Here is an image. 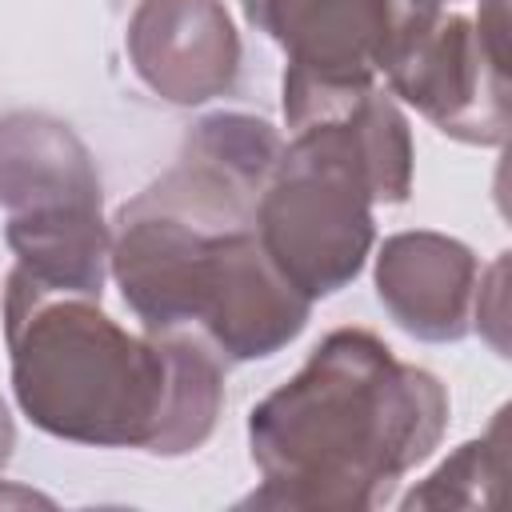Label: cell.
Instances as JSON below:
<instances>
[{"label":"cell","instance_id":"obj_1","mask_svg":"<svg viewBox=\"0 0 512 512\" xmlns=\"http://www.w3.org/2000/svg\"><path fill=\"white\" fill-rule=\"evenodd\" d=\"M84 292H56L28 272L8 288V340L24 412L68 440L196 448L220 404V372L200 344L156 332L132 340Z\"/></svg>","mask_w":512,"mask_h":512},{"label":"cell","instance_id":"obj_7","mask_svg":"<svg viewBox=\"0 0 512 512\" xmlns=\"http://www.w3.org/2000/svg\"><path fill=\"white\" fill-rule=\"evenodd\" d=\"M392 264L408 268L412 276H420V284H444L456 280V272L468 268L464 252L432 240V236H400L388 244L384 252ZM400 324L420 332V336H456L460 332V296L456 292H440V288H420V296H412L400 312Z\"/></svg>","mask_w":512,"mask_h":512},{"label":"cell","instance_id":"obj_6","mask_svg":"<svg viewBox=\"0 0 512 512\" xmlns=\"http://www.w3.org/2000/svg\"><path fill=\"white\" fill-rule=\"evenodd\" d=\"M132 52L144 80L180 104L208 100L236 72V36L216 0L204 4L192 36H172L148 8H140L132 24Z\"/></svg>","mask_w":512,"mask_h":512},{"label":"cell","instance_id":"obj_2","mask_svg":"<svg viewBox=\"0 0 512 512\" xmlns=\"http://www.w3.org/2000/svg\"><path fill=\"white\" fill-rule=\"evenodd\" d=\"M444 424L432 376L404 368L368 332L328 336L308 368L252 412L260 504L368 508L428 456Z\"/></svg>","mask_w":512,"mask_h":512},{"label":"cell","instance_id":"obj_4","mask_svg":"<svg viewBox=\"0 0 512 512\" xmlns=\"http://www.w3.org/2000/svg\"><path fill=\"white\" fill-rule=\"evenodd\" d=\"M0 200L20 208L8 240L36 284L100 296V188L84 148L44 116L0 124Z\"/></svg>","mask_w":512,"mask_h":512},{"label":"cell","instance_id":"obj_3","mask_svg":"<svg viewBox=\"0 0 512 512\" xmlns=\"http://www.w3.org/2000/svg\"><path fill=\"white\" fill-rule=\"evenodd\" d=\"M248 208L228 200L200 224L156 184L120 212L116 276L152 332L196 320L232 356H268L300 332L308 296L268 260Z\"/></svg>","mask_w":512,"mask_h":512},{"label":"cell","instance_id":"obj_8","mask_svg":"<svg viewBox=\"0 0 512 512\" xmlns=\"http://www.w3.org/2000/svg\"><path fill=\"white\" fill-rule=\"evenodd\" d=\"M8 448H12V428H8V416H4V404H0V464L8 460Z\"/></svg>","mask_w":512,"mask_h":512},{"label":"cell","instance_id":"obj_5","mask_svg":"<svg viewBox=\"0 0 512 512\" xmlns=\"http://www.w3.org/2000/svg\"><path fill=\"white\" fill-rule=\"evenodd\" d=\"M260 24L292 56V72L352 88L384 64L400 0H244Z\"/></svg>","mask_w":512,"mask_h":512}]
</instances>
